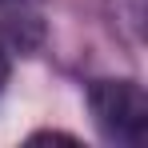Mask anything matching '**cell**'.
<instances>
[{"instance_id":"obj_2","label":"cell","mask_w":148,"mask_h":148,"mask_svg":"<svg viewBox=\"0 0 148 148\" xmlns=\"http://www.w3.org/2000/svg\"><path fill=\"white\" fill-rule=\"evenodd\" d=\"M112 4V24L124 28V36H128V44H140V36H144V0H108Z\"/></svg>"},{"instance_id":"obj_3","label":"cell","mask_w":148,"mask_h":148,"mask_svg":"<svg viewBox=\"0 0 148 148\" xmlns=\"http://www.w3.org/2000/svg\"><path fill=\"white\" fill-rule=\"evenodd\" d=\"M4 36L20 52H32L40 44V20H36V16H8V20H4Z\"/></svg>"},{"instance_id":"obj_4","label":"cell","mask_w":148,"mask_h":148,"mask_svg":"<svg viewBox=\"0 0 148 148\" xmlns=\"http://www.w3.org/2000/svg\"><path fill=\"white\" fill-rule=\"evenodd\" d=\"M8 72H12V64H8V52L0 44V92H4V84H8Z\"/></svg>"},{"instance_id":"obj_5","label":"cell","mask_w":148,"mask_h":148,"mask_svg":"<svg viewBox=\"0 0 148 148\" xmlns=\"http://www.w3.org/2000/svg\"><path fill=\"white\" fill-rule=\"evenodd\" d=\"M0 4H16V0H0Z\"/></svg>"},{"instance_id":"obj_1","label":"cell","mask_w":148,"mask_h":148,"mask_svg":"<svg viewBox=\"0 0 148 148\" xmlns=\"http://www.w3.org/2000/svg\"><path fill=\"white\" fill-rule=\"evenodd\" d=\"M88 108L100 136L112 144H144L148 132V96L136 80H96L88 88Z\"/></svg>"}]
</instances>
